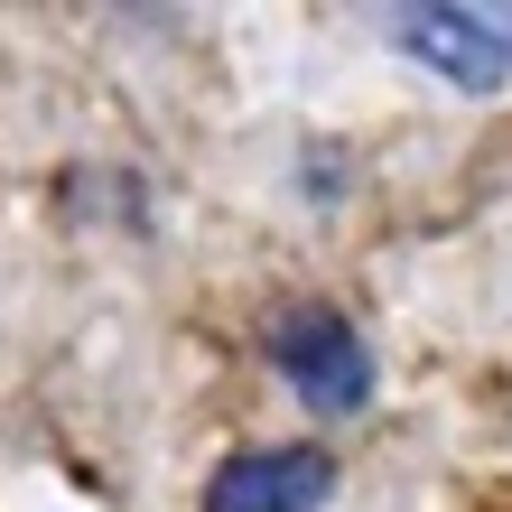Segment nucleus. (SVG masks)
<instances>
[{
  "label": "nucleus",
  "instance_id": "nucleus-1",
  "mask_svg": "<svg viewBox=\"0 0 512 512\" xmlns=\"http://www.w3.org/2000/svg\"><path fill=\"white\" fill-rule=\"evenodd\" d=\"M270 364L289 373V391H298L317 419H345V410L373 401V354H364V336L345 326V308H317V298L280 308V317H270Z\"/></svg>",
  "mask_w": 512,
  "mask_h": 512
},
{
  "label": "nucleus",
  "instance_id": "nucleus-2",
  "mask_svg": "<svg viewBox=\"0 0 512 512\" xmlns=\"http://www.w3.org/2000/svg\"><path fill=\"white\" fill-rule=\"evenodd\" d=\"M336 494V457L326 447H243L215 466L205 512H317Z\"/></svg>",
  "mask_w": 512,
  "mask_h": 512
},
{
  "label": "nucleus",
  "instance_id": "nucleus-3",
  "mask_svg": "<svg viewBox=\"0 0 512 512\" xmlns=\"http://www.w3.org/2000/svg\"><path fill=\"white\" fill-rule=\"evenodd\" d=\"M391 38H401L429 75H447L457 94H494V84H512V56H503L466 10H447V0H429V10H401V19H391Z\"/></svg>",
  "mask_w": 512,
  "mask_h": 512
},
{
  "label": "nucleus",
  "instance_id": "nucleus-4",
  "mask_svg": "<svg viewBox=\"0 0 512 512\" xmlns=\"http://www.w3.org/2000/svg\"><path fill=\"white\" fill-rule=\"evenodd\" d=\"M466 19H475V28H485V38H494L503 56H512V0H485V10H466Z\"/></svg>",
  "mask_w": 512,
  "mask_h": 512
}]
</instances>
